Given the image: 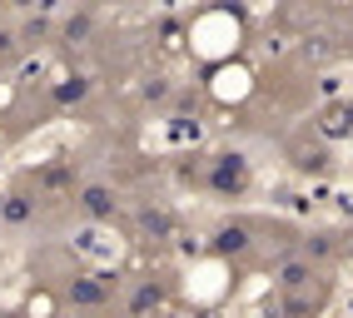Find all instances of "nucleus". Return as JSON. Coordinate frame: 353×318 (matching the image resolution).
<instances>
[{"instance_id":"obj_1","label":"nucleus","mask_w":353,"mask_h":318,"mask_svg":"<svg viewBox=\"0 0 353 318\" xmlns=\"http://www.w3.org/2000/svg\"><path fill=\"white\" fill-rule=\"evenodd\" d=\"M75 209L90 224H114V214H120V194H114L110 184H100V179H90V184L75 189Z\"/></svg>"},{"instance_id":"obj_4","label":"nucleus","mask_w":353,"mask_h":318,"mask_svg":"<svg viewBox=\"0 0 353 318\" xmlns=\"http://www.w3.org/2000/svg\"><path fill=\"white\" fill-rule=\"evenodd\" d=\"M6 6H15V10H20V6H35V0H6Z\"/></svg>"},{"instance_id":"obj_2","label":"nucleus","mask_w":353,"mask_h":318,"mask_svg":"<svg viewBox=\"0 0 353 318\" xmlns=\"http://www.w3.org/2000/svg\"><path fill=\"white\" fill-rule=\"evenodd\" d=\"M70 304H75V308H105L110 304V284L100 274H85V279L70 284Z\"/></svg>"},{"instance_id":"obj_3","label":"nucleus","mask_w":353,"mask_h":318,"mask_svg":"<svg viewBox=\"0 0 353 318\" xmlns=\"http://www.w3.org/2000/svg\"><path fill=\"white\" fill-rule=\"evenodd\" d=\"M90 30H95V20H90V15L80 10V15H70V20H65V30H60V40H75V45H80V40H85Z\"/></svg>"}]
</instances>
